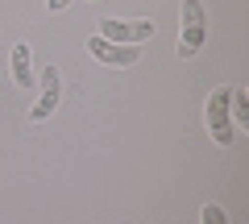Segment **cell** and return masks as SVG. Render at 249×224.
Masks as SVG:
<instances>
[{
    "instance_id": "cell-6",
    "label": "cell",
    "mask_w": 249,
    "mask_h": 224,
    "mask_svg": "<svg viewBox=\"0 0 249 224\" xmlns=\"http://www.w3.org/2000/svg\"><path fill=\"white\" fill-rule=\"evenodd\" d=\"M13 83H17V87H29V83H34V58H29L25 42L13 46Z\"/></svg>"
},
{
    "instance_id": "cell-1",
    "label": "cell",
    "mask_w": 249,
    "mask_h": 224,
    "mask_svg": "<svg viewBox=\"0 0 249 224\" xmlns=\"http://www.w3.org/2000/svg\"><path fill=\"white\" fill-rule=\"evenodd\" d=\"M208 37V17H204V4L199 0H183V9H178V58H196L199 46Z\"/></svg>"
},
{
    "instance_id": "cell-4",
    "label": "cell",
    "mask_w": 249,
    "mask_h": 224,
    "mask_svg": "<svg viewBox=\"0 0 249 224\" xmlns=\"http://www.w3.org/2000/svg\"><path fill=\"white\" fill-rule=\"evenodd\" d=\"M88 50L91 58H100V63L108 67H133L137 58H142V46H121V42H108V37H88Z\"/></svg>"
},
{
    "instance_id": "cell-3",
    "label": "cell",
    "mask_w": 249,
    "mask_h": 224,
    "mask_svg": "<svg viewBox=\"0 0 249 224\" xmlns=\"http://www.w3.org/2000/svg\"><path fill=\"white\" fill-rule=\"evenodd\" d=\"M100 37L108 42H121V46H142L154 37V21H121V17H104L96 29Z\"/></svg>"
},
{
    "instance_id": "cell-2",
    "label": "cell",
    "mask_w": 249,
    "mask_h": 224,
    "mask_svg": "<svg viewBox=\"0 0 249 224\" xmlns=\"http://www.w3.org/2000/svg\"><path fill=\"white\" fill-rule=\"evenodd\" d=\"M229 96H232V87H216L204 104V121H208V133H212L216 145H232V137H237V125H232V112H229Z\"/></svg>"
},
{
    "instance_id": "cell-8",
    "label": "cell",
    "mask_w": 249,
    "mask_h": 224,
    "mask_svg": "<svg viewBox=\"0 0 249 224\" xmlns=\"http://www.w3.org/2000/svg\"><path fill=\"white\" fill-rule=\"evenodd\" d=\"M67 4H71V0H46V9H50V13H62Z\"/></svg>"
},
{
    "instance_id": "cell-5",
    "label": "cell",
    "mask_w": 249,
    "mask_h": 224,
    "mask_svg": "<svg viewBox=\"0 0 249 224\" xmlns=\"http://www.w3.org/2000/svg\"><path fill=\"white\" fill-rule=\"evenodd\" d=\"M58 96H62V75H58V67L50 63L42 71V96H37V104L29 108V121H37V125L50 121V112L58 108Z\"/></svg>"
},
{
    "instance_id": "cell-7",
    "label": "cell",
    "mask_w": 249,
    "mask_h": 224,
    "mask_svg": "<svg viewBox=\"0 0 249 224\" xmlns=\"http://www.w3.org/2000/svg\"><path fill=\"white\" fill-rule=\"evenodd\" d=\"M199 224H229V216H224L220 204H204L199 207Z\"/></svg>"
}]
</instances>
